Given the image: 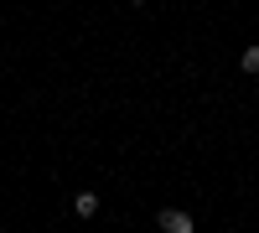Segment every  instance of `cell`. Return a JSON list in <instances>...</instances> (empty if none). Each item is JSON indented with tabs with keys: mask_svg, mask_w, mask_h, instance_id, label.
<instances>
[{
	"mask_svg": "<svg viewBox=\"0 0 259 233\" xmlns=\"http://www.w3.org/2000/svg\"><path fill=\"white\" fill-rule=\"evenodd\" d=\"M239 68H244L249 78H259V47H244V57H239Z\"/></svg>",
	"mask_w": 259,
	"mask_h": 233,
	"instance_id": "cell-3",
	"label": "cell"
},
{
	"mask_svg": "<svg viewBox=\"0 0 259 233\" xmlns=\"http://www.w3.org/2000/svg\"><path fill=\"white\" fill-rule=\"evenodd\" d=\"M161 228H166V233H192L197 223H192V213H182V207H166V213H161Z\"/></svg>",
	"mask_w": 259,
	"mask_h": 233,
	"instance_id": "cell-1",
	"label": "cell"
},
{
	"mask_svg": "<svg viewBox=\"0 0 259 233\" xmlns=\"http://www.w3.org/2000/svg\"><path fill=\"white\" fill-rule=\"evenodd\" d=\"M130 6H145V0H130Z\"/></svg>",
	"mask_w": 259,
	"mask_h": 233,
	"instance_id": "cell-4",
	"label": "cell"
},
{
	"mask_svg": "<svg viewBox=\"0 0 259 233\" xmlns=\"http://www.w3.org/2000/svg\"><path fill=\"white\" fill-rule=\"evenodd\" d=\"M73 213H78V218H94V213H99V197H94V192H78V197H73Z\"/></svg>",
	"mask_w": 259,
	"mask_h": 233,
	"instance_id": "cell-2",
	"label": "cell"
}]
</instances>
